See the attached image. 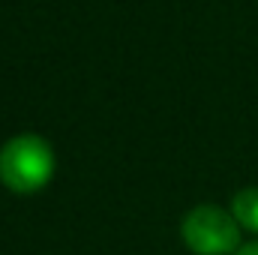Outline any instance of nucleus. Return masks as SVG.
<instances>
[{
  "label": "nucleus",
  "instance_id": "nucleus-1",
  "mask_svg": "<svg viewBox=\"0 0 258 255\" xmlns=\"http://www.w3.org/2000/svg\"><path fill=\"white\" fill-rule=\"evenodd\" d=\"M54 174V150L39 135H15L0 150V180L12 192H39Z\"/></svg>",
  "mask_w": 258,
  "mask_h": 255
},
{
  "label": "nucleus",
  "instance_id": "nucleus-2",
  "mask_svg": "<svg viewBox=\"0 0 258 255\" xmlns=\"http://www.w3.org/2000/svg\"><path fill=\"white\" fill-rule=\"evenodd\" d=\"M195 255H231L240 246V222L216 204H198L180 228Z\"/></svg>",
  "mask_w": 258,
  "mask_h": 255
},
{
  "label": "nucleus",
  "instance_id": "nucleus-3",
  "mask_svg": "<svg viewBox=\"0 0 258 255\" xmlns=\"http://www.w3.org/2000/svg\"><path fill=\"white\" fill-rule=\"evenodd\" d=\"M234 219L240 222V228H249L258 234V189H243L234 195Z\"/></svg>",
  "mask_w": 258,
  "mask_h": 255
},
{
  "label": "nucleus",
  "instance_id": "nucleus-4",
  "mask_svg": "<svg viewBox=\"0 0 258 255\" xmlns=\"http://www.w3.org/2000/svg\"><path fill=\"white\" fill-rule=\"evenodd\" d=\"M234 255H258V243H249V246H240Z\"/></svg>",
  "mask_w": 258,
  "mask_h": 255
}]
</instances>
